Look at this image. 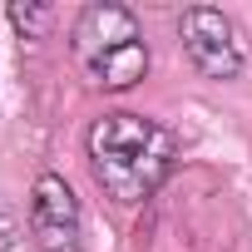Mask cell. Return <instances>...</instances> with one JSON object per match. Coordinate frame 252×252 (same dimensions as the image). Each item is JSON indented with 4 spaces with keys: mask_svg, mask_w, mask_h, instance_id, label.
Wrapping results in <instances>:
<instances>
[{
    "mask_svg": "<svg viewBox=\"0 0 252 252\" xmlns=\"http://www.w3.org/2000/svg\"><path fill=\"white\" fill-rule=\"evenodd\" d=\"M69 40H74V60L94 89L119 94V89H134L149 74V40H144V25L129 5H114V0L84 5Z\"/></svg>",
    "mask_w": 252,
    "mask_h": 252,
    "instance_id": "7a4b0ae2",
    "label": "cell"
},
{
    "mask_svg": "<svg viewBox=\"0 0 252 252\" xmlns=\"http://www.w3.org/2000/svg\"><path fill=\"white\" fill-rule=\"evenodd\" d=\"M30 232L40 237L45 252H74L84 218H79V198L60 173H40L35 193H30Z\"/></svg>",
    "mask_w": 252,
    "mask_h": 252,
    "instance_id": "277c9868",
    "label": "cell"
},
{
    "mask_svg": "<svg viewBox=\"0 0 252 252\" xmlns=\"http://www.w3.org/2000/svg\"><path fill=\"white\" fill-rule=\"evenodd\" d=\"M10 237H15V222H10L5 213H0V247H10Z\"/></svg>",
    "mask_w": 252,
    "mask_h": 252,
    "instance_id": "8992f818",
    "label": "cell"
},
{
    "mask_svg": "<svg viewBox=\"0 0 252 252\" xmlns=\"http://www.w3.org/2000/svg\"><path fill=\"white\" fill-rule=\"evenodd\" d=\"M10 20H15V30H20L25 40H40L45 25H50V10H45V5H20V0H15V5H10Z\"/></svg>",
    "mask_w": 252,
    "mask_h": 252,
    "instance_id": "5b68a950",
    "label": "cell"
},
{
    "mask_svg": "<svg viewBox=\"0 0 252 252\" xmlns=\"http://www.w3.org/2000/svg\"><path fill=\"white\" fill-rule=\"evenodd\" d=\"M178 40H183V55L193 60V69H198L203 79H237L242 64H247V50H242L237 25H232L222 10H213V5L183 10Z\"/></svg>",
    "mask_w": 252,
    "mask_h": 252,
    "instance_id": "3957f363",
    "label": "cell"
},
{
    "mask_svg": "<svg viewBox=\"0 0 252 252\" xmlns=\"http://www.w3.org/2000/svg\"><path fill=\"white\" fill-rule=\"evenodd\" d=\"M173 154H178V144L163 124L129 114V109H114V114L94 119V129H89L94 183L114 203H129V208L158 193V183L173 168Z\"/></svg>",
    "mask_w": 252,
    "mask_h": 252,
    "instance_id": "6da1fadb",
    "label": "cell"
}]
</instances>
